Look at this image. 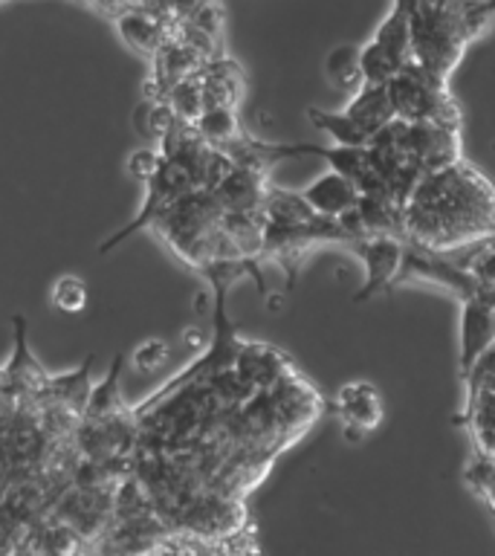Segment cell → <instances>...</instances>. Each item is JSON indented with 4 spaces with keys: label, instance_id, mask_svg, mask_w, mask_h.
Here are the masks:
<instances>
[{
    "label": "cell",
    "instance_id": "cell-1",
    "mask_svg": "<svg viewBox=\"0 0 495 556\" xmlns=\"http://www.w3.org/2000/svg\"><path fill=\"white\" fill-rule=\"evenodd\" d=\"M495 232V182L460 156L420 177L406 203V241L452 250Z\"/></svg>",
    "mask_w": 495,
    "mask_h": 556
},
{
    "label": "cell",
    "instance_id": "cell-2",
    "mask_svg": "<svg viewBox=\"0 0 495 556\" xmlns=\"http://www.w3.org/2000/svg\"><path fill=\"white\" fill-rule=\"evenodd\" d=\"M484 0H420L411 12V64L449 85L464 52L486 33Z\"/></svg>",
    "mask_w": 495,
    "mask_h": 556
},
{
    "label": "cell",
    "instance_id": "cell-3",
    "mask_svg": "<svg viewBox=\"0 0 495 556\" xmlns=\"http://www.w3.org/2000/svg\"><path fill=\"white\" fill-rule=\"evenodd\" d=\"M389 96L397 119L403 122H434V125H458L460 113L449 96V85L432 78L426 70L408 61L397 76H391Z\"/></svg>",
    "mask_w": 495,
    "mask_h": 556
},
{
    "label": "cell",
    "instance_id": "cell-4",
    "mask_svg": "<svg viewBox=\"0 0 495 556\" xmlns=\"http://www.w3.org/2000/svg\"><path fill=\"white\" fill-rule=\"evenodd\" d=\"M359 61H363L365 81L373 85H385L391 76H397L406 67L411 61V15L406 9L391 3L380 26L359 47Z\"/></svg>",
    "mask_w": 495,
    "mask_h": 556
},
{
    "label": "cell",
    "instance_id": "cell-5",
    "mask_svg": "<svg viewBox=\"0 0 495 556\" xmlns=\"http://www.w3.org/2000/svg\"><path fill=\"white\" fill-rule=\"evenodd\" d=\"M397 285L437 287V290H446V293L455 295L458 302L472 299V295H484L481 293V285L472 278V273H469V269H460L458 264H452V261L446 258V252L429 250V247H420V243L411 241H406Z\"/></svg>",
    "mask_w": 495,
    "mask_h": 556
},
{
    "label": "cell",
    "instance_id": "cell-6",
    "mask_svg": "<svg viewBox=\"0 0 495 556\" xmlns=\"http://www.w3.org/2000/svg\"><path fill=\"white\" fill-rule=\"evenodd\" d=\"M347 250L363 261L365 281L354 293L356 304H365L368 299L389 293L397 287L399 267H403V252H406V238L399 235H365L347 243Z\"/></svg>",
    "mask_w": 495,
    "mask_h": 556
},
{
    "label": "cell",
    "instance_id": "cell-7",
    "mask_svg": "<svg viewBox=\"0 0 495 556\" xmlns=\"http://www.w3.org/2000/svg\"><path fill=\"white\" fill-rule=\"evenodd\" d=\"M495 345V304L484 295L460 302L458 316V374L467 380L472 365Z\"/></svg>",
    "mask_w": 495,
    "mask_h": 556
},
{
    "label": "cell",
    "instance_id": "cell-8",
    "mask_svg": "<svg viewBox=\"0 0 495 556\" xmlns=\"http://www.w3.org/2000/svg\"><path fill=\"white\" fill-rule=\"evenodd\" d=\"M333 412L342 424V434L351 443H359L382 424L380 389L368 380L345 382L333 397Z\"/></svg>",
    "mask_w": 495,
    "mask_h": 556
},
{
    "label": "cell",
    "instance_id": "cell-9",
    "mask_svg": "<svg viewBox=\"0 0 495 556\" xmlns=\"http://www.w3.org/2000/svg\"><path fill=\"white\" fill-rule=\"evenodd\" d=\"M113 29H116L122 41L128 43L130 50L145 55V59H154L156 50L172 38L174 21L154 12V9L130 3V7L113 15Z\"/></svg>",
    "mask_w": 495,
    "mask_h": 556
},
{
    "label": "cell",
    "instance_id": "cell-10",
    "mask_svg": "<svg viewBox=\"0 0 495 556\" xmlns=\"http://www.w3.org/2000/svg\"><path fill=\"white\" fill-rule=\"evenodd\" d=\"M267 189V172L234 165L232 172L226 174L224 180L212 189V194H215L217 206L224 208V212H258Z\"/></svg>",
    "mask_w": 495,
    "mask_h": 556
},
{
    "label": "cell",
    "instance_id": "cell-11",
    "mask_svg": "<svg viewBox=\"0 0 495 556\" xmlns=\"http://www.w3.org/2000/svg\"><path fill=\"white\" fill-rule=\"evenodd\" d=\"M200 73V85H203V102L206 108H217V104H224V108H238L243 99V70L241 64L229 55H215V59H208L203 67L198 70Z\"/></svg>",
    "mask_w": 495,
    "mask_h": 556
},
{
    "label": "cell",
    "instance_id": "cell-12",
    "mask_svg": "<svg viewBox=\"0 0 495 556\" xmlns=\"http://www.w3.org/2000/svg\"><path fill=\"white\" fill-rule=\"evenodd\" d=\"M302 194L313 206V212L321 217H342L359 203V189H356V182L347 180L345 174L330 172V168L321 174V177H316L310 186H304Z\"/></svg>",
    "mask_w": 495,
    "mask_h": 556
},
{
    "label": "cell",
    "instance_id": "cell-13",
    "mask_svg": "<svg viewBox=\"0 0 495 556\" xmlns=\"http://www.w3.org/2000/svg\"><path fill=\"white\" fill-rule=\"evenodd\" d=\"M342 111L356 119V125L368 134H377L382 130L389 122L397 119V113H394V104H391L389 96V85H373V81H365L359 90H356Z\"/></svg>",
    "mask_w": 495,
    "mask_h": 556
},
{
    "label": "cell",
    "instance_id": "cell-14",
    "mask_svg": "<svg viewBox=\"0 0 495 556\" xmlns=\"http://www.w3.org/2000/svg\"><path fill=\"white\" fill-rule=\"evenodd\" d=\"M122 368H125V354L119 351V354H116V359H113L111 368H107V374H104V380L90 389L85 415H81L85 420H111V417L130 415L128 406H125L119 397Z\"/></svg>",
    "mask_w": 495,
    "mask_h": 556
},
{
    "label": "cell",
    "instance_id": "cell-15",
    "mask_svg": "<svg viewBox=\"0 0 495 556\" xmlns=\"http://www.w3.org/2000/svg\"><path fill=\"white\" fill-rule=\"evenodd\" d=\"M307 119L319 134L330 139V146L345 148H368L371 134L356 125L345 111H321V108H307Z\"/></svg>",
    "mask_w": 495,
    "mask_h": 556
},
{
    "label": "cell",
    "instance_id": "cell-16",
    "mask_svg": "<svg viewBox=\"0 0 495 556\" xmlns=\"http://www.w3.org/2000/svg\"><path fill=\"white\" fill-rule=\"evenodd\" d=\"M325 76L337 90L354 96L365 85L363 61H359V47L354 43H339L325 59Z\"/></svg>",
    "mask_w": 495,
    "mask_h": 556
},
{
    "label": "cell",
    "instance_id": "cell-17",
    "mask_svg": "<svg viewBox=\"0 0 495 556\" xmlns=\"http://www.w3.org/2000/svg\"><path fill=\"white\" fill-rule=\"evenodd\" d=\"M194 128L203 139H206L208 146L224 148L229 142H234L238 137H243L241 119H238V108H224V104H217V108H203L200 113V119L194 122Z\"/></svg>",
    "mask_w": 495,
    "mask_h": 556
},
{
    "label": "cell",
    "instance_id": "cell-18",
    "mask_svg": "<svg viewBox=\"0 0 495 556\" xmlns=\"http://www.w3.org/2000/svg\"><path fill=\"white\" fill-rule=\"evenodd\" d=\"M165 102H168V108H172L177 119L194 125V122L200 119L203 108H206V102H203V85H200V73H194V76L177 81V85H174L172 90L165 93Z\"/></svg>",
    "mask_w": 495,
    "mask_h": 556
},
{
    "label": "cell",
    "instance_id": "cell-19",
    "mask_svg": "<svg viewBox=\"0 0 495 556\" xmlns=\"http://www.w3.org/2000/svg\"><path fill=\"white\" fill-rule=\"evenodd\" d=\"M52 307L61 313H81L87 307V285L78 276H61L50 290Z\"/></svg>",
    "mask_w": 495,
    "mask_h": 556
},
{
    "label": "cell",
    "instance_id": "cell-20",
    "mask_svg": "<svg viewBox=\"0 0 495 556\" xmlns=\"http://www.w3.org/2000/svg\"><path fill=\"white\" fill-rule=\"evenodd\" d=\"M168 356H172V348L165 339H145L142 345H137L134 351V368L142 374H151L156 368H163L168 363Z\"/></svg>",
    "mask_w": 495,
    "mask_h": 556
},
{
    "label": "cell",
    "instance_id": "cell-21",
    "mask_svg": "<svg viewBox=\"0 0 495 556\" xmlns=\"http://www.w3.org/2000/svg\"><path fill=\"white\" fill-rule=\"evenodd\" d=\"M160 165H163L160 148H137V151L128 156V174L139 182L151 180Z\"/></svg>",
    "mask_w": 495,
    "mask_h": 556
},
{
    "label": "cell",
    "instance_id": "cell-22",
    "mask_svg": "<svg viewBox=\"0 0 495 556\" xmlns=\"http://www.w3.org/2000/svg\"><path fill=\"white\" fill-rule=\"evenodd\" d=\"M151 556H189V554H186V542H180V539H163V542L154 547V554Z\"/></svg>",
    "mask_w": 495,
    "mask_h": 556
},
{
    "label": "cell",
    "instance_id": "cell-23",
    "mask_svg": "<svg viewBox=\"0 0 495 556\" xmlns=\"http://www.w3.org/2000/svg\"><path fill=\"white\" fill-rule=\"evenodd\" d=\"M182 342L191 348H206V333L200 328H189L186 333H182Z\"/></svg>",
    "mask_w": 495,
    "mask_h": 556
},
{
    "label": "cell",
    "instance_id": "cell-24",
    "mask_svg": "<svg viewBox=\"0 0 495 556\" xmlns=\"http://www.w3.org/2000/svg\"><path fill=\"white\" fill-rule=\"evenodd\" d=\"M391 3H394V7H399V9H406L408 15H411V12H415L417 3H420V0H391Z\"/></svg>",
    "mask_w": 495,
    "mask_h": 556
},
{
    "label": "cell",
    "instance_id": "cell-25",
    "mask_svg": "<svg viewBox=\"0 0 495 556\" xmlns=\"http://www.w3.org/2000/svg\"><path fill=\"white\" fill-rule=\"evenodd\" d=\"M484 3H486V9H490V12L495 15V0H484Z\"/></svg>",
    "mask_w": 495,
    "mask_h": 556
}]
</instances>
